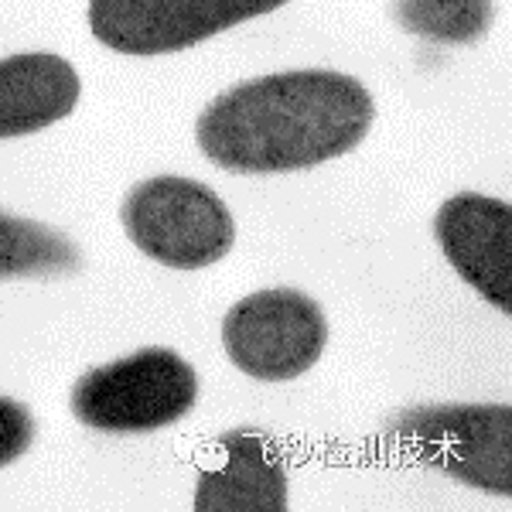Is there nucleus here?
I'll return each mask as SVG.
<instances>
[{"instance_id": "nucleus-10", "label": "nucleus", "mask_w": 512, "mask_h": 512, "mask_svg": "<svg viewBox=\"0 0 512 512\" xmlns=\"http://www.w3.org/2000/svg\"><path fill=\"white\" fill-rule=\"evenodd\" d=\"M79 263V246L65 233L0 209V280L62 277Z\"/></svg>"}, {"instance_id": "nucleus-11", "label": "nucleus", "mask_w": 512, "mask_h": 512, "mask_svg": "<svg viewBox=\"0 0 512 512\" xmlns=\"http://www.w3.org/2000/svg\"><path fill=\"white\" fill-rule=\"evenodd\" d=\"M393 21L434 45H478L492 31V0H393Z\"/></svg>"}, {"instance_id": "nucleus-3", "label": "nucleus", "mask_w": 512, "mask_h": 512, "mask_svg": "<svg viewBox=\"0 0 512 512\" xmlns=\"http://www.w3.org/2000/svg\"><path fill=\"white\" fill-rule=\"evenodd\" d=\"M198 376L171 349H140L76 379L69 407L82 427L99 434H151L192 414Z\"/></svg>"}, {"instance_id": "nucleus-7", "label": "nucleus", "mask_w": 512, "mask_h": 512, "mask_svg": "<svg viewBox=\"0 0 512 512\" xmlns=\"http://www.w3.org/2000/svg\"><path fill=\"white\" fill-rule=\"evenodd\" d=\"M434 236L441 243L444 260L458 270V277L482 294L495 311L509 315V202L478 192L451 195L437 209Z\"/></svg>"}, {"instance_id": "nucleus-9", "label": "nucleus", "mask_w": 512, "mask_h": 512, "mask_svg": "<svg viewBox=\"0 0 512 512\" xmlns=\"http://www.w3.org/2000/svg\"><path fill=\"white\" fill-rule=\"evenodd\" d=\"M82 96L76 65L55 52L0 59V140L28 137L72 117Z\"/></svg>"}, {"instance_id": "nucleus-2", "label": "nucleus", "mask_w": 512, "mask_h": 512, "mask_svg": "<svg viewBox=\"0 0 512 512\" xmlns=\"http://www.w3.org/2000/svg\"><path fill=\"white\" fill-rule=\"evenodd\" d=\"M407 458L489 495H512V410L506 403H431L386 420Z\"/></svg>"}, {"instance_id": "nucleus-12", "label": "nucleus", "mask_w": 512, "mask_h": 512, "mask_svg": "<svg viewBox=\"0 0 512 512\" xmlns=\"http://www.w3.org/2000/svg\"><path fill=\"white\" fill-rule=\"evenodd\" d=\"M35 441V417L24 403L0 396V468L14 465Z\"/></svg>"}, {"instance_id": "nucleus-1", "label": "nucleus", "mask_w": 512, "mask_h": 512, "mask_svg": "<svg viewBox=\"0 0 512 512\" xmlns=\"http://www.w3.org/2000/svg\"><path fill=\"white\" fill-rule=\"evenodd\" d=\"M376 123V99L349 72H270L209 99L195 140L233 175H287L359 147Z\"/></svg>"}, {"instance_id": "nucleus-4", "label": "nucleus", "mask_w": 512, "mask_h": 512, "mask_svg": "<svg viewBox=\"0 0 512 512\" xmlns=\"http://www.w3.org/2000/svg\"><path fill=\"white\" fill-rule=\"evenodd\" d=\"M120 222L140 253L171 270L212 267L236 243L229 205L195 178L158 175L140 181L123 198Z\"/></svg>"}, {"instance_id": "nucleus-8", "label": "nucleus", "mask_w": 512, "mask_h": 512, "mask_svg": "<svg viewBox=\"0 0 512 512\" xmlns=\"http://www.w3.org/2000/svg\"><path fill=\"white\" fill-rule=\"evenodd\" d=\"M216 461L202 468L195 485L198 512H284L291 499L287 468L277 444L253 427L216 437Z\"/></svg>"}, {"instance_id": "nucleus-6", "label": "nucleus", "mask_w": 512, "mask_h": 512, "mask_svg": "<svg viewBox=\"0 0 512 512\" xmlns=\"http://www.w3.org/2000/svg\"><path fill=\"white\" fill-rule=\"evenodd\" d=\"M291 0H89L93 38L117 55H171L205 45L222 31L267 18Z\"/></svg>"}, {"instance_id": "nucleus-5", "label": "nucleus", "mask_w": 512, "mask_h": 512, "mask_svg": "<svg viewBox=\"0 0 512 512\" xmlns=\"http://www.w3.org/2000/svg\"><path fill=\"white\" fill-rule=\"evenodd\" d=\"M328 345V318L315 297L267 287L239 297L222 318V349L250 379L287 383L304 376Z\"/></svg>"}]
</instances>
